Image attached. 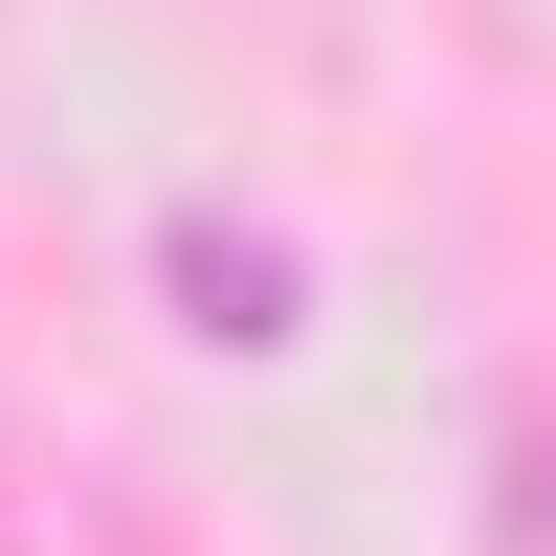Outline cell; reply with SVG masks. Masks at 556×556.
<instances>
[{
    "label": "cell",
    "mask_w": 556,
    "mask_h": 556,
    "mask_svg": "<svg viewBox=\"0 0 556 556\" xmlns=\"http://www.w3.org/2000/svg\"><path fill=\"white\" fill-rule=\"evenodd\" d=\"M178 290H201V334H290V245H245V223H178Z\"/></svg>",
    "instance_id": "obj_1"
}]
</instances>
